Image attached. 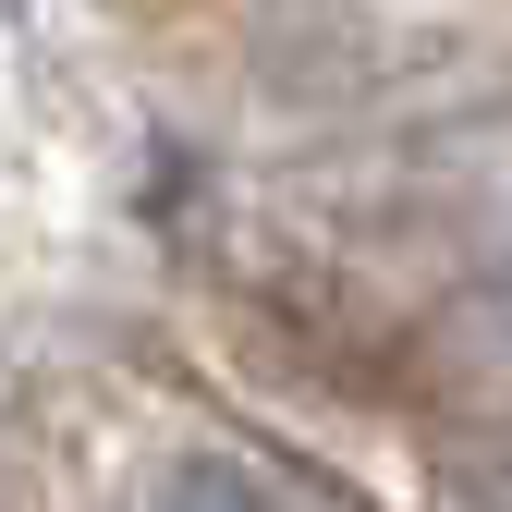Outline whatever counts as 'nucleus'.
<instances>
[{
  "label": "nucleus",
  "instance_id": "1",
  "mask_svg": "<svg viewBox=\"0 0 512 512\" xmlns=\"http://www.w3.org/2000/svg\"><path fill=\"white\" fill-rule=\"evenodd\" d=\"M135 512H305L269 464H244V452H220V439H183V452H159L147 476H135Z\"/></svg>",
  "mask_w": 512,
  "mask_h": 512
}]
</instances>
